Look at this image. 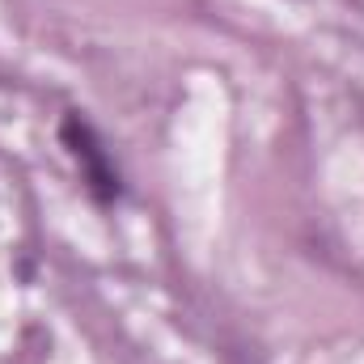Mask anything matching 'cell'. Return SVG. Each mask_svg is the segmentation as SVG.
I'll return each instance as SVG.
<instances>
[{"label": "cell", "instance_id": "obj_1", "mask_svg": "<svg viewBox=\"0 0 364 364\" xmlns=\"http://www.w3.org/2000/svg\"><path fill=\"white\" fill-rule=\"evenodd\" d=\"M60 144L73 157L81 186H85V195L93 203L97 208H119L123 195H127V182H123V170H119L106 136L93 127V119L85 110H64L60 114Z\"/></svg>", "mask_w": 364, "mask_h": 364}]
</instances>
